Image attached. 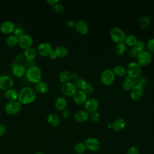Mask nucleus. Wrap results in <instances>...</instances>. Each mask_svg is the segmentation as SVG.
Masks as SVG:
<instances>
[{
	"mask_svg": "<svg viewBox=\"0 0 154 154\" xmlns=\"http://www.w3.org/2000/svg\"><path fill=\"white\" fill-rule=\"evenodd\" d=\"M36 98V91L32 87L26 86L19 92L17 101L21 104L28 105L32 103Z\"/></svg>",
	"mask_w": 154,
	"mask_h": 154,
	"instance_id": "f257e3e1",
	"label": "nucleus"
},
{
	"mask_svg": "<svg viewBox=\"0 0 154 154\" xmlns=\"http://www.w3.org/2000/svg\"><path fill=\"white\" fill-rule=\"evenodd\" d=\"M42 76V72L40 67L38 66H32L26 70L25 76L27 80L33 84H36L37 82L41 81Z\"/></svg>",
	"mask_w": 154,
	"mask_h": 154,
	"instance_id": "f03ea898",
	"label": "nucleus"
},
{
	"mask_svg": "<svg viewBox=\"0 0 154 154\" xmlns=\"http://www.w3.org/2000/svg\"><path fill=\"white\" fill-rule=\"evenodd\" d=\"M115 74L112 70L107 69L104 70L100 74V82L104 85H110L114 81Z\"/></svg>",
	"mask_w": 154,
	"mask_h": 154,
	"instance_id": "7ed1b4c3",
	"label": "nucleus"
},
{
	"mask_svg": "<svg viewBox=\"0 0 154 154\" xmlns=\"http://www.w3.org/2000/svg\"><path fill=\"white\" fill-rule=\"evenodd\" d=\"M22 108V104L17 100L8 102L5 105L4 109L5 112L10 116L16 114Z\"/></svg>",
	"mask_w": 154,
	"mask_h": 154,
	"instance_id": "20e7f679",
	"label": "nucleus"
},
{
	"mask_svg": "<svg viewBox=\"0 0 154 154\" xmlns=\"http://www.w3.org/2000/svg\"><path fill=\"white\" fill-rule=\"evenodd\" d=\"M126 71L128 76L135 79L141 75V67L137 63L131 62L128 65Z\"/></svg>",
	"mask_w": 154,
	"mask_h": 154,
	"instance_id": "39448f33",
	"label": "nucleus"
},
{
	"mask_svg": "<svg viewBox=\"0 0 154 154\" xmlns=\"http://www.w3.org/2000/svg\"><path fill=\"white\" fill-rule=\"evenodd\" d=\"M37 53L42 57H47L54 51L52 45L48 42H42L37 48Z\"/></svg>",
	"mask_w": 154,
	"mask_h": 154,
	"instance_id": "423d86ee",
	"label": "nucleus"
},
{
	"mask_svg": "<svg viewBox=\"0 0 154 154\" xmlns=\"http://www.w3.org/2000/svg\"><path fill=\"white\" fill-rule=\"evenodd\" d=\"M110 37L114 42L118 43L123 42L126 38V34L121 28L115 27L111 30Z\"/></svg>",
	"mask_w": 154,
	"mask_h": 154,
	"instance_id": "0eeeda50",
	"label": "nucleus"
},
{
	"mask_svg": "<svg viewBox=\"0 0 154 154\" xmlns=\"http://www.w3.org/2000/svg\"><path fill=\"white\" fill-rule=\"evenodd\" d=\"M137 63L141 67L149 65L152 60V55L150 52L143 51L140 53L137 57Z\"/></svg>",
	"mask_w": 154,
	"mask_h": 154,
	"instance_id": "6e6552de",
	"label": "nucleus"
},
{
	"mask_svg": "<svg viewBox=\"0 0 154 154\" xmlns=\"http://www.w3.org/2000/svg\"><path fill=\"white\" fill-rule=\"evenodd\" d=\"M76 91V88L75 84L70 82L64 83L61 87V92L64 96H73Z\"/></svg>",
	"mask_w": 154,
	"mask_h": 154,
	"instance_id": "1a4fd4ad",
	"label": "nucleus"
},
{
	"mask_svg": "<svg viewBox=\"0 0 154 154\" xmlns=\"http://www.w3.org/2000/svg\"><path fill=\"white\" fill-rule=\"evenodd\" d=\"M33 44V39L32 38L26 34H24L22 36L18 38V43L17 45L20 48L23 49L24 50L32 47Z\"/></svg>",
	"mask_w": 154,
	"mask_h": 154,
	"instance_id": "9d476101",
	"label": "nucleus"
},
{
	"mask_svg": "<svg viewBox=\"0 0 154 154\" xmlns=\"http://www.w3.org/2000/svg\"><path fill=\"white\" fill-rule=\"evenodd\" d=\"M84 105L85 111L90 114L96 112L99 108V102L97 99L94 97H90L87 99Z\"/></svg>",
	"mask_w": 154,
	"mask_h": 154,
	"instance_id": "9b49d317",
	"label": "nucleus"
},
{
	"mask_svg": "<svg viewBox=\"0 0 154 154\" xmlns=\"http://www.w3.org/2000/svg\"><path fill=\"white\" fill-rule=\"evenodd\" d=\"M14 84L13 79L9 75H2L0 76V89L8 90Z\"/></svg>",
	"mask_w": 154,
	"mask_h": 154,
	"instance_id": "f8f14e48",
	"label": "nucleus"
},
{
	"mask_svg": "<svg viewBox=\"0 0 154 154\" xmlns=\"http://www.w3.org/2000/svg\"><path fill=\"white\" fill-rule=\"evenodd\" d=\"M84 143L86 148L92 152H96L99 150L100 147V141L96 138H88L85 141Z\"/></svg>",
	"mask_w": 154,
	"mask_h": 154,
	"instance_id": "ddd939ff",
	"label": "nucleus"
},
{
	"mask_svg": "<svg viewBox=\"0 0 154 154\" xmlns=\"http://www.w3.org/2000/svg\"><path fill=\"white\" fill-rule=\"evenodd\" d=\"M15 29L14 23L9 20H4L0 25V31L5 34H9L14 32Z\"/></svg>",
	"mask_w": 154,
	"mask_h": 154,
	"instance_id": "4468645a",
	"label": "nucleus"
},
{
	"mask_svg": "<svg viewBox=\"0 0 154 154\" xmlns=\"http://www.w3.org/2000/svg\"><path fill=\"white\" fill-rule=\"evenodd\" d=\"M143 93V87L138 85H135L130 91V97L134 100H138L142 97Z\"/></svg>",
	"mask_w": 154,
	"mask_h": 154,
	"instance_id": "2eb2a0df",
	"label": "nucleus"
},
{
	"mask_svg": "<svg viewBox=\"0 0 154 154\" xmlns=\"http://www.w3.org/2000/svg\"><path fill=\"white\" fill-rule=\"evenodd\" d=\"M74 102L78 105L85 104L87 100V95L82 90H78L73 96Z\"/></svg>",
	"mask_w": 154,
	"mask_h": 154,
	"instance_id": "dca6fc26",
	"label": "nucleus"
},
{
	"mask_svg": "<svg viewBox=\"0 0 154 154\" xmlns=\"http://www.w3.org/2000/svg\"><path fill=\"white\" fill-rule=\"evenodd\" d=\"M75 28L78 33L83 35L86 34L88 31V25L87 23L83 20H79L75 22Z\"/></svg>",
	"mask_w": 154,
	"mask_h": 154,
	"instance_id": "f3484780",
	"label": "nucleus"
},
{
	"mask_svg": "<svg viewBox=\"0 0 154 154\" xmlns=\"http://www.w3.org/2000/svg\"><path fill=\"white\" fill-rule=\"evenodd\" d=\"M89 118L88 112L85 110H79L74 114V119L78 123H84L88 120Z\"/></svg>",
	"mask_w": 154,
	"mask_h": 154,
	"instance_id": "a211bd4d",
	"label": "nucleus"
},
{
	"mask_svg": "<svg viewBox=\"0 0 154 154\" xmlns=\"http://www.w3.org/2000/svg\"><path fill=\"white\" fill-rule=\"evenodd\" d=\"M127 122L124 118H119L112 123V129L115 131H121L126 126Z\"/></svg>",
	"mask_w": 154,
	"mask_h": 154,
	"instance_id": "6ab92c4d",
	"label": "nucleus"
},
{
	"mask_svg": "<svg viewBox=\"0 0 154 154\" xmlns=\"http://www.w3.org/2000/svg\"><path fill=\"white\" fill-rule=\"evenodd\" d=\"M26 68L23 66V64H15L12 67V73L13 74L18 78H20L23 76L26 73Z\"/></svg>",
	"mask_w": 154,
	"mask_h": 154,
	"instance_id": "aec40b11",
	"label": "nucleus"
},
{
	"mask_svg": "<svg viewBox=\"0 0 154 154\" xmlns=\"http://www.w3.org/2000/svg\"><path fill=\"white\" fill-rule=\"evenodd\" d=\"M18 94L19 92L16 89L11 88L5 91L4 97L8 102L15 101L18 99Z\"/></svg>",
	"mask_w": 154,
	"mask_h": 154,
	"instance_id": "412c9836",
	"label": "nucleus"
},
{
	"mask_svg": "<svg viewBox=\"0 0 154 154\" xmlns=\"http://www.w3.org/2000/svg\"><path fill=\"white\" fill-rule=\"evenodd\" d=\"M135 85L136 84L135 79L126 75L123 79L122 83V87L125 90L131 91Z\"/></svg>",
	"mask_w": 154,
	"mask_h": 154,
	"instance_id": "4be33fe9",
	"label": "nucleus"
},
{
	"mask_svg": "<svg viewBox=\"0 0 154 154\" xmlns=\"http://www.w3.org/2000/svg\"><path fill=\"white\" fill-rule=\"evenodd\" d=\"M54 105L55 108L58 111H63L66 109V108L67 105V102L66 99L63 96H59L58 97L54 103Z\"/></svg>",
	"mask_w": 154,
	"mask_h": 154,
	"instance_id": "5701e85b",
	"label": "nucleus"
},
{
	"mask_svg": "<svg viewBox=\"0 0 154 154\" xmlns=\"http://www.w3.org/2000/svg\"><path fill=\"white\" fill-rule=\"evenodd\" d=\"M34 89L36 92L41 94H45L49 90V85L47 82L43 81H40L39 82L35 84Z\"/></svg>",
	"mask_w": 154,
	"mask_h": 154,
	"instance_id": "b1692460",
	"label": "nucleus"
},
{
	"mask_svg": "<svg viewBox=\"0 0 154 154\" xmlns=\"http://www.w3.org/2000/svg\"><path fill=\"white\" fill-rule=\"evenodd\" d=\"M58 78L63 84L68 82L72 79V73L67 70H63L59 73Z\"/></svg>",
	"mask_w": 154,
	"mask_h": 154,
	"instance_id": "393cba45",
	"label": "nucleus"
},
{
	"mask_svg": "<svg viewBox=\"0 0 154 154\" xmlns=\"http://www.w3.org/2000/svg\"><path fill=\"white\" fill-rule=\"evenodd\" d=\"M47 122L50 125H51L52 126H54V127L59 126L61 123L60 117L56 114H54V113L49 114L48 116Z\"/></svg>",
	"mask_w": 154,
	"mask_h": 154,
	"instance_id": "a878e982",
	"label": "nucleus"
},
{
	"mask_svg": "<svg viewBox=\"0 0 154 154\" xmlns=\"http://www.w3.org/2000/svg\"><path fill=\"white\" fill-rule=\"evenodd\" d=\"M54 52L55 54L57 57L59 58H63L67 55L69 53L68 49L63 45H60L58 46H57L54 49Z\"/></svg>",
	"mask_w": 154,
	"mask_h": 154,
	"instance_id": "bb28decb",
	"label": "nucleus"
},
{
	"mask_svg": "<svg viewBox=\"0 0 154 154\" xmlns=\"http://www.w3.org/2000/svg\"><path fill=\"white\" fill-rule=\"evenodd\" d=\"M37 51L35 48L30 47L24 50L23 55L26 60H34L37 55Z\"/></svg>",
	"mask_w": 154,
	"mask_h": 154,
	"instance_id": "cd10ccee",
	"label": "nucleus"
},
{
	"mask_svg": "<svg viewBox=\"0 0 154 154\" xmlns=\"http://www.w3.org/2000/svg\"><path fill=\"white\" fill-rule=\"evenodd\" d=\"M5 43L9 47H14L18 43V37L14 34H10L6 37Z\"/></svg>",
	"mask_w": 154,
	"mask_h": 154,
	"instance_id": "c85d7f7f",
	"label": "nucleus"
},
{
	"mask_svg": "<svg viewBox=\"0 0 154 154\" xmlns=\"http://www.w3.org/2000/svg\"><path fill=\"white\" fill-rule=\"evenodd\" d=\"M150 25V19L147 16H141L138 22V26L141 29H146Z\"/></svg>",
	"mask_w": 154,
	"mask_h": 154,
	"instance_id": "c756f323",
	"label": "nucleus"
},
{
	"mask_svg": "<svg viewBox=\"0 0 154 154\" xmlns=\"http://www.w3.org/2000/svg\"><path fill=\"white\" fill-rule=\"evenodd\" d=\"M126 49V44L124 42H121L117 43L114 48V51L117 55H121L125 52Z\"/></svg>",
	"mask_w": 154,
	"mask_h": 154,
	"instance_id": "7c9ffc66",
	"label": "nucleus"
},
{
	"mask_svg": "<svg viewBox=\"0 0 154 154\" xmlns=\"http://www.w3.org/2000/svg\"><path fill=\"white\" fill-rule=\"evenodd\" d=\"M112 71L114 74L119 76H124L127 74L126 68L121 65H117L114 67Z\"/></svg>",
	"mask_w": 154,
	"mask_h": 154,
	"instance_id": "2f4dec72",
	"label": "nucleus"
},
{
	"mask_svg": "<svg viewBox=\"0 0 154 154\" xmlns=\"http://www.w3.org/2000/svg\"><path fill=\"white\" fill-rule=\"evenodd\" d=\"M137 41V38L135 35L129 34L128 36H126V38L125 39V43L129 46L133 47Z\"/></svg>",
	"mask_w": 154,
	"mask_h": 154,
	"instance_id": "473e14b6",
	"label": "nucleus"
},
{
	"mask_svg": "<svg viewBox=\"0 0 154 154\" xmlns=\"http://www.w3.org/2000/svg\"><path fill=\"white\" fill-rule=\"evenodd\" d=\"M86 149L85 143L83 142L78 143L74 147L75 152L78 154H83L85 152Z\"/></svg>",
	"mask_w": 154,
	"mask_h": 154,
	"instance_id": "72a5a7b5",
	"label": "nucleus"
},
{
	"mask_svg": "<svg viewBox=\"0 0 154 154\" xmlns=\"http://www.w3.org/2000/svg\"><path fill=\"white\" fill-rule=\"evenodd\" d=\"M134 79L135 81V84L140 85L142 87H145L147 82V80L146 78L144 75H140V76H138L137 78H135Z\"/></svg>",
	"mask_w": 154,
	"mask_h": 154,
	"instance_id": "f704fd0d",
	"label": "nucleus"
},
{
	"mask_svg": "<svg viewBox=\"0 0 154 154\" xmlns=\"http://www.w3.org/2000/svg\"><path fill=\"white\" fill-rule=\"evenodd\" d=\"M87 84V81L85 79L82 78H79L75 82V85L76 88L79 89V90H82L84 85Z\"/></svg>",
	"mask_w": 154,
	"mask_h": 154,
	"instance_id": "c9c22d12",
	"label": "nucleus"
},
{
	"mask_svg": "<svg viewBox=\"0 0 154 154\" xmlns=\"http://www.w3.org/2000/svg\"><path fill=\"white\" fill-rule=\"evenodd\" d=\"M82 91H84L86 95H91L94 91V88L91 84L87 82V84L82 89Z\"/></svg>",
	"mask_w": 154,
	"mask_h": 154,
	"instance_id": "e433bc0d",
	"label": "nucleus"
},
{
	"mask_svg": "<svg viewBox=\"0 0 154 154\" xmlns=\"http://www.w3.org/2000/svg\"><path fill=\"white\" fill-rule=\"evenodd\" d=\"M52 9L56 13H61L64 11V7L62 4L60 2H57L52 5Z\"/></svg>",
	"mask_w": 154,
	"mask_h": 154,
	"instance_id": "4c0bfd02",
	"label": "nucleus"
},
{
	"mask_svg": "<svg viewBox=\"0 0 154 154\" xmlns=\"http://www.w3.org/2000/svg\"><path fill=\"white\" fill-rule=\"evenodd\" d=\"M133 47H134L140 53L142 51H144V49L146 48V45L144 42L141 40H138Z\"/></svg>",
	"mask_w": 154,
	"mask_h": 154,
	"instance_id": "58836bf2",
	"label": "nucleus"
},
{
	"mask_svg": "<svg viewBox=\"0 0 154 154\" xmlns=\"http://www.w3.org/2000/svg\"><path fill=\"white\" fill-rule=\"evenodd\" d=\"M140 52L134 47H132L131 48H130L128 51V55L131 58H137Z\"/></svg>",
	"mask_w": 154,
	"mask_h": 154,
	"instance_id": "ea45409f",
	"label": "nucleus"
},
{
	"mask_svg": "<svg viewBox=\"0 0 154 154\" xmlns=\"http://www.w3.org/2000/svg\"><path fill=\"white\" fill-rule=\"evenodd\" d=\"M26 58L23 55V54H17L14 57V61L16 64H22L24 63Z\"/></svg>",
	"mask_w": 154,
	"mask_h": 154,
	"instance_id": "a19ab883",
	"label": "nucleus"
},
{
	"mask_svg": "<svg viewBox=\"0 0 154 154\" xmlns=\"http://www.w3.org/2000/svg\"><path fill=\"white\" fill-rule=\"evenodd\" d=\"M147 48L150 53H154V38H150L147 43Z\"/></svg>",
	"mask_w": 154,
	"mask_h": 154,
	"instance_id": "79ce46f5",
	"label": "nucleus"
},
{
	"mask_svg": "<svg viewBox=\"0 0 154 154\" xmlns=\"http://www.w3.org/2000/svg\"><path fill=\"white\" fill-rule=\"evenodd\" d=\"M90 119L92 122L97 123L100 120V114L97 112L91 113L90 114Z\"/></svg>",
	"mask_w": 154,
	"mask_h": 154,
	"instance_id": "37998d69",
	"label": "nucleus"
},
{
	"mask_svg": "<svg viewBox=\"0 0 154 154\" xmlns=\"http://www.w3.org/2000/svg\"><path fill=\"white\" fill-rule=\"evenodd\" d=\"M126 154H140V151L137 147L132 146L128 150Z\"/></svg>",
	"mask_w": 154,
	"mask_h": 154,
	"instance_id": "c03bdc74",
	"label": "nucleus"
},
{
	"mask_svg": "<svg viewBox=\"0 0 154 154\" xmlns=\"http://www.w3.org/2000/svg\"><path fill=\"white\" fill-rule=\"evenodd\" d=\"M14 34L18 38H19L20 37L22 36L24 34V31L23 30L22 28H15L14 31Z\"/></svg>",
	"mask_w": 154,
	"mask_h": 154,
	"instance_id": "a18cd8bd",
	"label": "nucleus"
},
{
	"mask_svg": "<svg viewBox=\"0 0 154 154\" xmlns=\"http://www.w3.org/2000/svg\"><path fill=\"white\" fill-rule=\"evenodd\" d=\"M23 66H25V67H27V69H28L29 67L34 66V60H25V61H24L23 63Z\"/></svg>",
	"mask_w": 154,
	"mask_h": 154,
	"instance_id": "49530a36",
	"label": "nucleus"
},
{
	"mask_svg": "<svg viewBox=\"0 0 154 154\" xmlns=\"http://www.w3.org/2000/svg\"><path fill=\"white\" fill-rule=\"evenodd\" d=\"M65 24L66 25L67 27H68L69 28H72L73 27L75 26V22H74L73 20L72 19H68L66 21Z\"/></svg>",
	"mask_w": 154,
	"mask_h": 154,
	"instance_id": "de8ad7c7",
	"label": "nucleus"
},
{
	"mask_svg": "<svg viewBox=\"0 0 154 154\" xmlns=\"http://www.w3.org/2000/svg\"><path fill=\"white\" fill-rule=\"evenodd\" d=\"M62 116L64 119H69L70 117V112L67 109H64L62 111Z\"/></svg>",
	"mask_w": 154,
	"mask_h": 154,
	"instance_id": "09e8293b",
	"label": "nucleus"
},
{
	"mask_svg": "<svg viewBox=\"0 0 154 154\" xmlns=\"http://www.w3.org/2000/svg\"><path fill=\"white\" fill-rule=\"evenodd\" d=\"M5 132H6V128L5 126L2 123H0V137L4 135Z\"/></svg>",
	"mask_w": 154,
	"mask_h": 154,
	"instance_id": "8fccbe9b",
	"label": "nucleus"
},
{
	"mask_svg": "<svg viewBox=\"0 0 154 154\" xmlns=\"http://www.w3.org/2000/svg\"><path fill=\"white\" fill-rule=\"evenodd\" d=\"M46 2L48 3V4H51V5H54V4H56V3H57V2H58V0H46Z\"/></svg>",
	"mask_w": 154,
	"mask_h": 154,
	"instance_id": "3c124183",
	"label": "nucleus"
},
{
	"mask_svg": "<svg viewBox=\"0 0 154 154\" xmlns=\"http://www.w3.org/2000/svg\"><path fill=\"white\" fill-rule=\"evenodd\" d=\"M49 57L50 58L52 59V60H55V59H56L57 57V55H55V54L54 52V51H53L52 53L50 54V55H49Z\"/></svg>",
	"mask_w": 154,
	"mask_h": 154,
	"instance_id": "603ef678",
	"label": "nucleus"
},
{
	"mask_svg": "<svg viewBox=\"0 0 154 154\" xmlns=\"http://www.w3.org/2000/svg\"><path fill=\"white\" fill-rule=\"evenodd\" d=\"M78 78H79V76H78V73H72V79H74L76 80Z\"/></svg>",
	"mask_w": 154,
	"mask_h": 154,
	"instance_id": "864d4df0",
	"label": "nucleus"
},
{
	"mask_svg": "<svg viewBox=\"0 0 154 154\" xmlns=\"http://www.w3.org/2000/svg\"><path fill=\"white\" fill-rule=\"evenodd\" d=\"M108 128H112V123H109L108 124Z\"/></svg>",
	"mask_w": 154,
	"mask_h": 154,
	"instance_id": "5fc2aeb1",
	"label": "nucleus"
},
{
	"mask_svg": "<svg viewBox=\"0 0 154 154\" xmlns=\"http://www.w3.org/2000/svg\"><path fill=\"white\" fill-rule=\"evenodd\" d=\"M35 154H44V153H42V152H37V153H35Z\"/></svg>",
	"mask_w": 154,
	"mask_h": 154,
	"instance_id": "6e6d98bb",
	"label": "nucleus"
}]
</instances>
